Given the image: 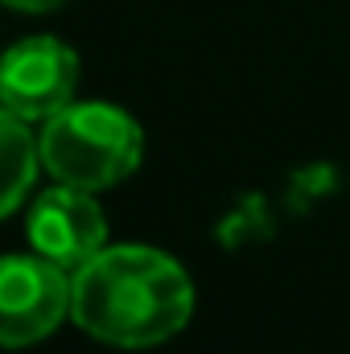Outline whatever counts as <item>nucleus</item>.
Wrapping results in <instances>:
<instances>
[{
    "label": "nucleus",
    "instance_id": "obj_1",
    "mask_svg": "<svg viewBox=\"0 0 350 354\" xmlns=\"http://www.w3.org/2000/svg\"><path fill=\"white\" fill-rule=\"evenodd\" d=\"M190 313V272L145 243L103 248L71 276V322L116 351H149L169 342L185 330Z\"/></svg>",
    "mask_w": 350,
    "mask_h": 354
},
{
    "label": "nucleus",
    "instance_id": "obj_2",
    "mask_svg": "<svg viewBox=\"0 0 350 354\" xmlns=\"http://www.w3.org/2000/svg\"><path fill=\"white\" fill-rule=\"evenodd\" d=\"M37 153L42 169L54 181L99 194L136 174L145 153V132L124 107L87 99V103H66L42 124Z\"/></svg>",
    "mask_w": 350,
    "mask_h": 354
},
{
    "label": "nucleus",
    "instance_id": "obj_3",
    "mask_svg": "<svg viewBox=\"0 0 350 354\" xmlns=\"http://www.w3.org/2000/svg\"><path fill=\"white\" fill-rule=\"evenodd\" d=\"M71 317V272L46 256H0V351L46 342Z\"/></svg>",
    "mask_w": 350,
    "mask_h": 354
},
{
    "label": "nucleus",
    "instance_id": "obj_4",
    "mask_svg": "<svg viewBox=\"0 0 350 354\" xmlns=\"http://www.w3.org/2000/svg\"><path fill=\"white\" fill-rule=\"evenodd\" d=\"M75 87L79 58L58 37H25L0 54V103L29 124H46L54 111L75 103Z\"/></svg>",
    "mask_w": 350,
    "mask_h": 354
},
{
    "label": "nucleus",
    "instance_id": "obj_5",
    "mask_svg": "<svg viewBox=\"0 0 350 354\" xmlns=\"http://www.w3.org/2000/svg\"><path fill=\"white\" fill-rule=\"evenodd\" d=\"M25 239L37 256H46L50 264L66 268L75 276L87 260H95L107 248V218L91 189L54 181L29 206Z\"/></svg>",
    "mask_w": 350,
    "mask_h": 354
},
{
    "label": "nucleus",
    "instance_id": "obj_6",
    "mask_svg": "<svg viewBox=\"0 0 350 354\" xmlns=\"http://www.w3.org/2000/svg\"><path fill=\"white\" fill-rule=\"evenodd\" d=\"M37 169H42V153L29 132V120L12 115L0 103V218L21 210L25 194L33 189Z\"/></svg>",
    "mask_w": 350,
    "mask_h": 354
},
{
    "label": "nucleus",
    "instance_id": "obj_7",
    "mask_svg": "<svg viewBox=\"0 0 350 354\" xmlns=\"http://www.w3.org/2000/svg\"><path fill=\"white\" fill-rule=\"evenodd\" d=\"M0 4H8V8H17V12H50V8H58V4H66V0H0Z\"/></svg>",
    "mask_w": 350,
    "mask_h": 354
}]
</instances>
